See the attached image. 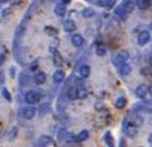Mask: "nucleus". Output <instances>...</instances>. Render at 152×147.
<instances>
[{
	"label": "nucleus",
	"mask_w": 152,
	"mask_h": 147,
	"mask_svg": "<svg viewBox=\"0 0 152 147\" xmlns=\"http://www.w3.org/2000/svg\"><path fill=\"white\" fill-rule=\"evenodd\" d=\"M86 98H87L86 88H77V99H86Z\"/></svg>",
	"instance_id": "obj_26"
},
{
	"label": "nucleus",
	"mask_w": 152,
	"mask_h": 147,
	"mask_svg": "<svg viewBox=\"0 0 152 147\" xmlns=\"http://www.w3.org/2000/svg\"><path fill=\"white\" fill-rule=\"evenodd\" d=\"M49 51H51V54L54 55V64L56 66H62L64 65V58L61 57V54L58 52V49L55 48V47H51L49 48Z\"/></svg>",
	"instance_id": "obj_4"
},
{
	"label": "nucleus",
	"mask_w": 152,
	"mask_h": 147,
	"mask_svg": "<svg viewBox=\"0 0 152 147\" xmlns=\"http://www.w3.org/2000/svg\"><path fill=\"white\" fill-rule=\"evenodd\" d=\"M6 61V55H4V51H3V54H1V58H0V64H4Z\"/></svg>",
	"instance_id": "obj_35"
},
{
	"label": "nucleus",
	"mask_w": 152,
	"mask_h": 147,
	"mask_svg": "<svg viewBox=\"0 0 152 147\" xmlns=\"http://www.w3.org/2000/svg\"><path fill=\"white\" fill-rule=\"evenodd\" d=\"M66 95H68V98L71 99V100H73V99H76L77 98V89H76V88H69V91H68V93H66Z\"/></svg>",
	"instance_id": "obj_25"
},
{
	"label": "nucleus",
	"mask_w": 152,
	"mask_h": 147,
	"mask_svg": "<svg viewBox=\"0 0 152 147\" xmlns=\"http://www.w3.org/2000/svg\"><path fill=\"white\" fill-rule=\"evenodd\" d=\"M128 58H130V52L125 51V49H121V51H118V52H115V54L113 55V64L114 65H117V66H120L121 64L127 62Z\"/></svg>",
	"instance_id": "obj_2"
},
{
	"label": "nucleus",
	"mask_w": 152,
	"mask_h": 147,
	"mask_svg": "<svg viewBox=\"0 0 152 147\" xmlns=\"http://www.w3.org/2000/svg\"><path fill=\"white\" fill-rule=\"evenodd\" d=\"M45 81H47V74L42 71H38L35 74V76H34V82L37 85H42V83H45Z\"/></svg>",
	"instance_id": "obj_8"
},
{
	"label": "nucleus",
	"mask_w": 152,
	"mask_h": 147,
	"mask_svg": "<svg viewBox=\"0 0 152 147\" xmlns=\"http://www.w3.org/2000/svg\"><path fill=\"white\" fill-rule=\"evenodd\" d=\"M0 76H1V79H0V82H1V85L4 83V74H3V71L0 72Z\"/></svg>",
	"instance_id": "obj_36"
},
{
	"label": "nucleus",
	"mask_w": 152,
	"mask_h": 147,
	"mask_svg": "<svg viewBox=\"0 0 152 147\" xmlns=\"http://www.w3.org/2000/svg\"><path fill=\"white\" fill-rule=\"evenodd\" d=\"M82 14H83V17H86V18H92V17H94L96 11L93 10V9H90V7H86L85 10L82 11Z\"/></svg>",
	"instance_id": "obj_23"
},
{
	"label": "nucleus",
	"mask_w": 152,
	"mask_h": 147,
	"mask_svg": "<svg viewBox=\"0 0 152 147\" xmlns=\"http://www.w3.org/2000/svg\"><path fill=\"white\" fill-rule=\"evenodd\" d=\"M45 34H47V35H56V34H58V30L55 27L47 26V27H45Z\"/></svg>",
	"instance_id": "obj_28"
},
{
	"label": "nucleus",
	"mask_w": 152,
	"mask_h": 147,
	"mask_svg": "<svg viewBox=\"0 0 152 147\" xmlns=\"http://www.w3.org/2000/svg\"><path fill=\"white\" fill-rule=\"evenodd\" d=\"M54 139L51 136H41L38 139V146H52Z\"/></svg>",
	"instance_id": "obj_10"
},
{
	"label": "nucleus",
	"mask_w": 152,
	"mask_h": 147,
	"mask_svg": "<svg viewBox=\"0 0 152 147\" xmlns=\"http://www.w3.org/2000/svg\"><path fill=\"white\" fill-rule=\"evenodd\" d=\"M35 113H37V110H35V108H34L33 105H28L27 108L23 109V117L24 119H33L34 116H35Z\"/></svg>",
	"instance_id": "obj_6"
},
{
	"label": "nucleus",
	"mask_w": 152,
	"mask_h": 147,
	"mask_svg": "<svg viewBox=\"0 0 152 147\" xmlns=\"http://www.w3.org/2000/svg\"><path fill=\"white\" fill-rule=\"evenodd\" d=\"M113 4L114 0H97V6L104 7V9H110V7H113Z\"/></svg>",
	"instance_id": "obj_19"
},
{
	"label": "nucleus",
	"mask_w": 152,
	"mask_h": 147,
	"mask_svg": "<svg viewBox=\"0 0 152 147\" xmlns=\"http://www.w3.org/2000/svg\"><path fill=\"white\" fill-rule=\"evenodd\" d=\"M123 130H124L125 136L128 137H135L137 134V130H138V125H137L134 120H124L123 123Z\"/></svg>",
	"instance_id": "obj_1"
},
{
	"label": "nucleus",
	"mask_w": 152,
	"mask_h": 147,
	"mask_svg": "<svg viewBox=\"0 0 152 147\" xmlns=\"http://www.w3.org/2000/svg\"><path fill=\"white\" fill-rule=\"evenodd\" d=\"M96 54H97L99 57H103V55H106V47H103V45H99L97 48H96Z\"/></svg>",
	"instance_id": "obj_31"
},
{
	"label": "nucleus",
	"mask_w": 152,
	"mask_h": 147,
	"mask_svg": "<svg viewBox=\"0 0 152 147\" xmlns=\"http://www.w3.org/2000/svg\"><path fill=\"white\" fill-rule=\"evenodd\" d=\"M10 1H11V4H13V6H17V4H20L23 0H10Z\"/></svg>",
	"instance_id": "obj_34"
},
{
	"label": "nucleus",
	"mask_w": 152,
	"mask_h": 147,
	"mask_svg": "<svg viewBox=\"0 0 152 147\" xmlns=\"http://www.w3.org/2000/svg\"><path fill=\"white\" fill-rule=\"evenodd\" d=\"M118 74L121 76H128L131 74V65H128L127 62L121 64V65L118 66Z\"/></svg>",
	"instance_id": "obj_11"
},
{
	"label": "nucleus",
	"mask_w": 152,
	"mask_h": 147,
	"mask_svg": "<svg viewBox=\"0 0 152 147\" xmlns=\"http://www.w3.org/2000/svg\"><path fill=\"white\" fill-rule=\"evenodd\" d=\"M149 40H151V35H149L148 31H141L140 35H138V44H140V45H145V44H148Z\"/></svg>",
	"instance_id": "obj_9"
},
{
	"label": "nucleus",
	"mask_w": 152,
	"mask_h": 147,
	"mask_svg": "<svg viewBox=\"0 0 152 147\" xmlns=\"http://www.w3.org/2000/svg\"><path fill=\"white\" fill-rule=\"evenodd\" d=\"M89 136H90L89 130H82L80 133L77 134V140H79V142H85V140H87V139H89Z\"/></svg>",
	"instance_id": "obj_24"
},
{
	"label": "nucleus",
	"mask_w": 152,
	"mask_h": 147,
	"mask_svg": "<svg viewBox=\"0 0 152 147\" xmlns=\"http://www.w3.org/2000/svg\"><path fill=\"white\" fill-rule=\"evenodd\" d=\"M1 95H3V98H4L7 102H10V100H11V95H10V92H9L6 88H3V89H1Z\"/></svg>",
	"instance_id": "obj_30"
},
{
	"label": "nucleus",
	"mask_w": 152,
	"mask_h": 147,
	"mask_svg": "<svg viewBox=\"0 0 152 147\" xmlns=\"http://www.w3.org/2000/svg\"><path fill=\"white\" fill-rule=\"evenodd\" d=\"M1 3H7V1H10V0H0Z\"/></svg>",
	"instance_id": "obj_39"
},
{
	"label": "nucleus",
	"mask_w": 152,
	"mask_h": 147,
	"mask_svg": "<svg viewBox=\"0 0 152 147\" xmlns=\"http://www.w3.org/2000/svg\"><path fill=\"white\" fill-rule=\"evenodd\" d=\"M71 43L73 47H82L85 44V38L82 37L80 34H73L71 38Z\"/></svg>",
	"instance_id": "obj_7"
},
{
	"label": "nucleus",
	"mask_w": 152,
	"mask_h": 147,
	"mask_svg": "<svg viewBox=\"0 0 152 147\" xmlns=\"http://www.w3.org/2000/svg\"><path fill=\"white\" fill-rule=\"evenodd\" d=\"M54 82L55 83H61V82H64V79H65V72L62 71V69H58V71L54 72Z\"/></svg>",
	"instance_id": "obj_14"
},
{
	"label": "nucleus",
	"mask_w": 152,
	"mask_h": 147,
	"mask_svg": "<svg viewBox=\"0 0 152 147\" xmlns=\"http://www.w3.org/2000/svg\"><path fill=\"white\" fill-rule=\"evenodd\" d=\"M114 13H115V16L121 17V18H124L125 14H127V13H125V10H124V7H123V4L118 6V7H117V9L114 10Z\"/></svg>",
	"instance_id": "obj_27"
},
{
	"label": "nucleus",
	"mask_w": 152,
	"mask_h": 147,
	"mask_svg": "<svg viewBox=\"0 0 152 147\" xmlns=\"http://www.w3.org/2000/svg\"><path fill=\"white\" fill-rule=\"evenodd\" d=\"M17 133H18V129H17V127H13V129H11L10 130V133H9V140H14V139H16V136H17Z\"/></svg>",
	"instance_id": "obj_29"
},
{
	"label": "nucleus",
	"mask_w": 152,
	"mask_h": 147,
	"mask_svg": "<svg viewBox=\"0 0 152 147\" xmlns=\"http://www.w3.org/2000/svg\"><path fill=\"white\" fill-rule=\"evenodd\" d=\"M61 1H62V3H65V4H68V3H69V0H61Z\"/></svg>",
	"instance_id": "obj_38"
},
{
	"label": "nucleus",
	"mask_w": 152,
	"mask_h": 147,
	"mask_svg": "<svg viewBox=\"0 0 152 147\" xmlns=\"http://www.w3.org/2000/svg\"><path fill=\"white\" fill-rule=\"evenodd\" d=\"M135 4L140 10H147L151 7V0H137Z\"/></svg>",
	"instance_id": "obj_15"
},
{
	"label": "nucleus",
	"mask_w": 152,
	"mask_h": 147,
	"mask_svg": "<svg viewBox=\"0 0 152 147\" xmlns=\"http://www.w3.org/2000/svg\"><path fill=\"white\" fill-rule=\"evenodd\" d=\"M64 142H65L66 144H73V143L79 142V140H77V136H75L73 133H66L65 139H64Z\"/></svg>",
	"instance_id": "obj_17"
},
{
	"label": "nucleus",
	"mask_w": 152,
	"mask_h": 147,
	"mask_svg": "<svg viewBox=\"0 0 152 147\" xmlns=\"http://www.w3.org/2000/svg\"><path fill=\"white\" fill-rule=\"evenodd\" d=\"M104 143H106V146H110V147H113V146H114L113 134H111L110 131H107V133L104 134Z\"/></svg>",
	"instance_id": "obj_21"
},
{
	"label": "nucleus",
	"mask_w": 152,
	"mask_h": 147,
	"mask_svg": "<svg viewBox=\"0 0 152 147\" xmlns=\"http://www.w3.org/2000/svg\"><path fill=\"white\" fill-rule=\"evenodd\" d=\"M123 7H124V10L127 14H130V13H132L134 11V9L137 7V4L132 1V0H127V1H124L123 3Z\"/></svg>",
	"instance_id": "obj_12"
},
{
	"label": "nucleus",
	"mask_w": 152,
	"mask_h": 147,
	"mask_svg": "<svg viewBox=\"0 0 152 147\" xmlns=\"http://www.w3.org/2000/svg\"><path fill=\"white\" fill-rule=\"evenodd\" d=\"M148 92H149V86L148 85H145V83H141V85H138V88L135 89V95L138 96V98H145L148 95Z\"/></svg>",
	"instance_id": "obj_5"
},
{
	"label": "nucleus",
	"mask_w": 152,
	"mask_h": 147,
	"mask_svg": "<svg viewBox=\"0 0 152 147\" xmlns=\"http://www.w3.org/2000/svg\"><path fill=\"white\" fill-rule=\"evenodd\" d=\"M151 64H152V57H151Z\"/></svg>",
	"instance_id": "obj_41"
},
{
	"label": "nucleus",
	"mask_w": 152,
	"mask_h": 147,
	"mask_svg": "<svg viewBox=\"0 0 152 147\" xmlns=\"http://www.w3.org/2000/svg\"><path fill=\"white\" fill-rule=\"evenodd\" d=\"M18 81H20V85H21V86H26V85L30 83V78H28V75L26 72H21V74L18 75Z\"/></svg>",
	"instance_id": "obj_18"
},
{
	"label": "nucleus",
	"mask_w": 152,
	"mask_h": 147,
	"mask_svg": "<svg viewBox=\"0 0 152 147\" xmlns=\"http://www.w3.org/2000/svg\"><path fill=\"white\" fill-rule=\"evenodd\" d=\"M149 28H151V30H152V23H151V24H149Z\"/></svg>",
	"instance_id": "obj_40"
},
{
	"label": "nucleus",
	"mask_w": 152,
	"mask_h": 147,
	"mask_svg": "<svg viewBox=\"0 0 152 147\" xmlns=\"http://www.w3.org/2000/svg\"><path fill=\"white\" fill-rule=\"evenodd\" d=\"M148 143H149V144L152 146V133L149 134V136H148Z\"/></svg>",
	"instance_id": "obj_37"
},
{
	"label": "nucleus",
	"mask_w": 152,
	"mask_h": 147,
	"mask_svg": "<svg viewBox=\"0 0 152 147\" xmlns=\"http://www.w3.org/2000/svg\"><path fill=\"white\" fill-rule=\"evenodd\" d=\"M125 106H127V99L123 98V96H120V98L115 100V108H117V109H124Z\"/></svg>",
	"instance_id": "obj_22"
},
{
	"label": "nucleus",
	"mask_w": 152,
	"mask_h": 147,
	"mask_svg": "<svg viewBox=\"0 0 152 147\" xmlns=\"http://www.w3.org/2000/svg\"><path fill=\"white\" fill-rule=\"evenodd\" d=\"M65 13H66V6H65V3H62V1H61L59 4L55 6V14H56V16L64 17V16H65Z\"/></svg>",
	"instance_id": "obj_13"
},
{
	"label": "nucleus",
	"mask_w": 152,
	"mask_h": 147,
	"mask_svg": "<svg viewBox=\"0 0 152 147\" xmlns=\"http://www.w3.org/2000/svg\"><path fill=\"white\" fill-rule=\"evenodd\" d=\"M26 102H27L28 105H34V103H38L39 100H41V93L35 92V91H28L27 93H26Z\"/></svg>",
	"instance_id": "obj_3"
},
{
	"label": "nucleus",
	"mask_w": 152,
	"mask_h": 147,
	"mask_svg": "<svg viewBox=\"0 0 152 147\" xmlns=\"http://www.w3.org/2000/svg\"><path fill=\"white\" fill-rule=\"evenodd\" d=\"M10 76L11 78H14V76H16V68H14V66H11L10 68Z\"/></svg>",
	"instance_id": "obj_33"
},
{
	"label": "nucleus",
	"mask_w": 152,
	"mask_h": 147,
	"mask_svg": "<svg viewBox=\"0 0 152 147\" xmlns=\"http://www.w3.org/2000/svg\"><path fill=\"white\" fill-rule=\"evenodd\" d=\"M79 74H80L82 78H87V76L90 75V66L89 65H82L79 68Z\"/></svg>",
	"instance_id": "obj_20"
},
{
	"label": "nucleus",
	"mask_w": 152,
	"mask_h": 147,
	"mask_svg": "<svg viewBox=\"0 0 152 147\" xmlns=\"http://www.w3.org/2000/svg\"><path fill=\"white\" fill-rule=\"evenodd\" d=\"M1 16H3V18H10V16H11V11L10 10H3V13H1Z\"/></svg>",
	"instance_id": "obj_32"
},
{
	"label": "nucleus",
	"mask_w": 152,
	"mask_h": 147,
	"mask_svg": "<svg viewBox=\"0 0 152 147\" xmlns=\"http://www.w3.org/2000/svg\"><path fill=\"white\" fill-rule=\"evenodd\" d=\"M75 28H76V24L73 20H66V21H64V30H65L66 33L75 31Z\"/></svg>",
	"instance_id": "obj_16"
}]
</instances>
